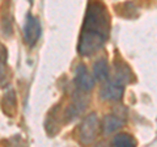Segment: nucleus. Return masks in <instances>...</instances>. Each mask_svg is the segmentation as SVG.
<instances>
[{"label": "nucleus", "mask_w": 157, "mask_h": 147, "mask_svg": "<svg viewBox=\"0 0 157 147\" xmlns=\"http://www.w3.org/2000/svg\"><path fill=\"white\" fill-rule=\"evenodd\" d=\"M110 36V14L100 0H89L82 22L77 50L82 57L100 51Z\"/></svg>", "instance_id": "obj_1"}, {"label": "nucleus", "mask_w": 157, "mask_h": 147, "mask_svg": "<svg viewBox=\"0 0 157 147\" xmlns=\"http://www.w3.org/2000/svg\"><path fill=\"white\" fill-rule=\"evenodd\" d=\"M98 129H100V122H98L97 114L96 113L88 114L80 125V130H78L80 141L85 145L92 143L97 138Z\"/></svg>", "instance_id": "obj_2"}, {"label": "nucleus", "mask_w": 157, "mask_h": 147, "mask_svg": "<svg viewBox=\"0 0 157 147\" xmlns=\"http://www.w3.org/2000/svg\"><path fill=\"white\" fill-rule=\"evenodd\" d=\"M41 36V24L38 18L33 17L30 13L26 16V21L24 25V40L29 46H34Z\"/></svg>", "instance_id": "obj_3"}, {"label": "nucleus", "mask_w": 157, "mask_h": 147, "mask_svg": "<svg viewBox=\"0 0 157 147\" xmlns=\"http://www.w3.org/2000/svg\"><path fill=\"white\" fill-rule=\"evenodd\" d=\"M124 91V84H122L121 81L117 79L104 81V85L101 88V97L104 100H111V101H118L122 99Z\"/></svg>", "instance_id": "obj_4"}, {"label": "nucleus", "mask_w": 157, "mask_h": 147, "mask_svg": "<svg viewBox=\"0 0 157 147\" xmlns=\"http://www.w3.org/2000/svg\"><path fill=\"white\" fill-rule=\"evenodd\" d=\"M75 84L80 91L89 92L94 88V77H93L88 68L84 65H78L76 68V76H75Z\"/></svg>", "instance_id": "obj_5"}, {"label": "nucleus", "mask_w": 157, "mask_h": 147, "mask_svg": "<svg viewBox=\"0 0 157 147\" xmlns=\"http://www.w3.org/2000/svg\"><path fill=\"white\" fill-rule=\"evenodd\" d=\"M124 121L121 118V117H117L114 114H107L105 116L104 121H102V130H104V134H111L117 131L118 129H121L123 126Z\"/></svg>", "instance_id": "obj_6"}, {"label": "nucleus", "mask_w": 157, "mask_h": 147, "mask_svg": "<svg viewBox=\"0 0 157 147\" xmlns=\"http://www.w3.org/2000/svg\"><path fill=\"white\" fill-rule=\"evenodd\" d=\"M93 75H94V79L98 80L100 83H104L109 79L110 70H109V65H107L105 58L98 59L94 63V66H93Z\"/></svg>", "instance_id": "obj_7"}, {"label": "nucleus", "mask_w": 157, "mask_h": 147, "mask_svg": "<svg viewBox=\"0 0 157 147\" xmlns=\"http://www.w3.org/2000/svg\"><path fill=\"white\" fill-rule=\"evenodd\" d=\"M118 81H121L122 84H127V83H130L131 79H132V71L131 68L124 65L122 61L119 62H115V77Z\"/></svg>", "instance_id": "obj_8"}, {"label": "nucleus", "mask_w": 157, "mask_h": 147, "mask_svg": "<svg viewBox=\"0 0 157 147\" xmlns=\"http://www.w3.org/2000/svg\"><path fill=\"white\" fill-rule=\"evenodd\" d=\"M3 106H4V112L8 116H13V112L16 109V95H14L13 91H8L4 95Z\"/></svg>", "instance_id": "obj_9"}, {"label": "nucleus", "mask_w": 157, "mask_h": 147, "mask_svg": "<svg viewBox=\"0 0 157 147\" xmlns=\"http://www.w3.org/2000/svg\"><path fill=\"white\" fill-rule=\"evenodd\" d=\"M113 146L115 147H134L136 146V141L128 134H118L113 139Z\"/></svg>", "instance_id": "obj_10"}, {"label": "nucleus", "mask_w": 157, "mask_h": 147, "mask_svg": "<svg viewBox=\"0 0 157 147\" xmlns=\"http://www.w3.org/2000/svg\"><path fill=\"white\" fill-rule=\"evenodd\" d=\"M7 83V68L4 62L0 59V87L4 85Z\"/></svg>", "instance_id": "obj_11"}, {"label": "nucleus", "mask_w": 157, "mask_h": 147, "mask_svg": "<svg viewBox=\"0 0 157 147\" xmlns=\"http://www.w3.org/2000/svg\"><path fill=\"white\" fill-rule=\"evenodd\" d=\"M29 2H30V3H32V2H33V0H29Z\"/></svg>", "instance_id": "obj_12"}]
</instances>
